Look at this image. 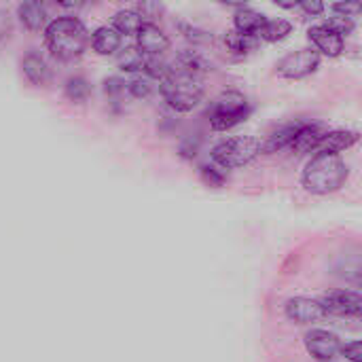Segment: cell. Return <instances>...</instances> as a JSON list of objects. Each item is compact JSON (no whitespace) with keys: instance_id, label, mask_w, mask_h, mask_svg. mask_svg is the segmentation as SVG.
Returning a JSON list of instances; mask_svg holds the SVG:
<instances>
[{"instance_id":"d6a6232c","label":"cell","mask_w":362,"mask_h":362,"mask_svg":"<svg viewBox=\"0 0 362 362\" xmlns=\"http://www.w3.org/2000/svg\"><path fill=\"white\" fill-rule=\"evenodd\" d=\"M299 6H301L308 15H312V17H314V15H320V13L325 11V4H322V2H301Z\"/></svg>"},{"instance_id":"603a6c76","label":"cell","mask_w":362,"mask_h":362,"mask_svg":"<svg viewBox=\"0 0 362 362\" xmlns=\"http://www.w3.org/2000/svg\"><path fill=\"white\" fill-rule=\"evenodd\" d=\"M66 98L72 100V102H85L89 95H91V85L83 78V76H72L66 81Z\"/></svg>"},{"instance_id":"44dd1931","label":"cell","mask_w":362,"mask_h":362,"mask_svg":"<svg viewBox=\"0 0 362 362\" xmlns=\"http://www.w3.org/2000/svg\"><path fill=\"white\" fill-rule=\"evenodd\" d=\"M144 55L138 51V47H123L119 49V55H117V64L123 72H138L144 68Z\"/></svg>"},{"instance_id":"8fae6325","label":"cell","mask_w":362,"mask_h":362,"mask_svg":"<svg viewBox=\"0 0 362 362\" xmlns=\"http://www.w3.org/2000/svg\"><path fill=\"white\" fill-rule=\"evenodd\" d=\"M329 134L327 125L325 123H314V121H305L303 127L299 129V134L295 136L291 148L297 153V155H303V153H312V151H318L322 138Z\"/></svg>"},{"instance_id":"f1b7e54d","label":"cell","mask_w":362,"mask_h":362,"mask_svg":"<svg viewBox=\"0 0 362 362\" xmlns=\"http://www.w3.org/2000/svg\"><path fill=\"white\" fill-rule=\"evenodd\" d=\"M202 176H204V180H206L210 187H223V185H225V176H223L216 168L204 165V168H202Z\"/></svg>"},{"instance_id":"9c48e42d","label":"cell","mask_w":362,"mask_h":362,"mask_svg":"<svg viewBox=\"0 0 362 362\" xmlns=\"http://www.w3.org/2000/svg\"><path fill=\"white\" fill-rule=\"evenodd\" d=\"M305 348L308 352L320 362L331 361L339 354L341 350V344H339V337L335 333H329V331H322V329H314L305 335Z\"/></svg>"},{"instance_id":"d4e9b609","label":"cell","mask_w":362,"mask_h":362,"mask_svg":"<svg viewBox=\"0 0 362 362\" xmlns=\"http://www.w3.org/2000/svg\"><path fill=\"white\" fill-rule=\"evenodd\" d=\"M127 89H129V93L134 95V98H148L151 95V91H153V83H151V78H146V76H136V78H132L129 83H127Z\"/></svg>"},{"instance_id":"6da1fadb","label":"cell","mask_w":362,"mask_h":362,"mask_svg":"<svg viewBox=\"0 0 362 362\" xmlns=\"http://www.w3.org/2000/svg\"><path fill=\"white\" fill-rule=\"evenodd\" d=\"M159 89L170 108H174L178 112H189L204 98V91H206L204 74L172 62Z\"/></svg>"},{"instance_id":"8992f818","label":"cell","mask_w":362,"mask_h":362,"mask_svg":"<svg viewBox=\"0 0 362 362\" xmlns=\"http://www.w3.org/2000/svg\"><path fill=\"white\" fill-rule=\"evenodd\" d=\"M318 66H320V53L316 49H299L295 53H288L284 59H280L276 70L284 78H305L312 72H316Z\"/></svg>"},{"instance_id":"5bb4252c","label":"cell","mask_w":362,"mask_h":362,"mask_svg":"<svg viewBox=\"0 0 362 362\" xmlns=\"http://www.w3.org/2000/svg\"><path fill=\"white\" fill-rule=\"evenodd\" d=\"M21 70H23L25 78H28L32 85H45V83H49V78H51V70H49L47 62H45L36 51H30V53L23 57Z\"/></svg>"},{"instance_id":"1f68e13d","label":"cell","mask_w":362,"mask_h":362,"mask_svg":"<svg viewBox=\"0 0 362 362\" xmlns=\"http://www.w3.org/2000/svg\"><path fill=\"white\" fill-rule=\"evenodd\" d=\"M11 30H13V25H11V17H8V13L0 11V42H4V40L11 36Z\"/></svg>"},{"instance_id":"f546056e","label":"cell","mask_w":362,"mask_h":362,"mask_svg":"<svg viewBox=\"0 0 362 362\" xmlns=\"http://www.w3.org/2000/svg\"><path fill=\"white\" fill-rule=\"evenodd\" d=\"M346 358L350 362H362V352H361V341H352V344H346L341 346L339 350Z\"/></svg>"},{"instance_id":"52a82bcc","label":"cell","mask_w":362,"mask_h":362,"mask_svg":"<svg viewBox=\"0 0 362 362\" xmlns=\"http://www.w3.org/2000/svg\"><path fill=\"white\" fill-rule=\"evenodd\" d=\"M325 310V314L341 316V318H354L361 316L362 299L354 291H331L318 301Z\"/></svg>"},{"instance_id":"cb8c5ba5","label":"cell","mask_w":362,"mask_h":362,"mask_svg":"<svg viewBox=\"0 0 362 362\" xmlns=\"http://www.w3.org/2000/svg\"><path fill=\"white\" fill-rule=\"evenodd\" d=\"M168 68L170 64L163 59V57H146L144 59V72H146V78H157V81H163L165 74H168Z\"/></svg>"},{"instance_id":"9a60e30c","label":"cell","mask_w":362,"mask_h":362,"mask_svg":"<svg viewBox=\"0 0 362 362\" xmlns=\"http://www.w3.org/2000/svg\"><path fill=\"white\" fill-rule=\"evenodd\" d=\"M265 15H261V13H257L255 8H250V6H240L238 11H235V30L238 32H242V34H248V36H257L259 38V32H261V28L265 25Z\"/></svg>"},{"instance_id":"ac0fdd59","label":"cell","mask_w":362,"mask_h":362,"mask_svg":"<svg viewBox=\"0 0 362 362\" xmlns=\"http://www.w3.org/2000/svg\"><path fill=\"white\" fill-rule=\"evenodd\" d=\"M17 17L23 23V28H28L30 32H38L40 28H45L47 11L40 2H21L17 6Z\"/></svg>"},{"instance_id":"4dcf8cb0","label":"cell","mask_w":362,"mask_h":362,"mask_svg":"<svg viewBox=\"0 0 362 362\" xmlns=\"http://www.w3.org/2000/svg\"><path fill=\"white\" fill-rule=\"evenodd\" d=\"M125 89V81H121L119 76H110L104 81V91L106 95H119Z\"/></svg>"},{"instance_id":"3957f363","label":"cell","mask_w":362,"mask_h":362,"mask_svg":"<svg viewBox=\"0 0 362 362\" xmlns=\"http://www.w3.org/2000/svg\"><path fill=\"white\" fill-rule=\"evenodd\" d=\"M348 174V165L339 155L316 153L303 170V187L314 195H329L344 187Z\"/></svg>"},{"instance_id":"2e32d148","label":"cell","mask_w":362,"mask_h":362,"mask_svg":"<svg viewBox=\"0 0 362 362\" xmlns=\"http://www.w3.org/2000/svg\"><path fill=\"white\" fill-rule=\"evenodd\" d=\"M91 45L100 55H112L121 49V34L112 25H102L93 32Z\"/></svg>"},{"instance_id":"484cf974","label":"cell","mask_w":362,"mask_h":362,"mask_svg":"<svg viewBox=\"0 0 362 362\" xmlns=\"http://www.w3.org/2000/svg\"><path fill=\"white\" fill-rule=\"evenodd\" d=\"M325 25H327L329 30H333L335 34H339L341 38L348 36V34L354 30V21H352V19H346V17H341V15H333Z\"/></svg>"},{"instance_id":"ba28073f","label":"cell","mask_w":362,"mask_h":362,"mask_svg":"<svg viewBox=\"0 0 362 362\" xmlns=\"http://www.w3.org/2000/svg\"><path fill=\"white\" fill-rule=\"evenodd\" d=\"M138 38V51L144 57H161L168 49H170V38L168 34L151 21H144L140 25V30L136 32Z\"/></svg>"},{"instance_id":"7a4b0ae2","label":"cell","mask_w":362,"mask_h":362,"mask_svg":"<svg viewBox=\"0 0 362 362\" xmlns=\"http://www.w3.org/2000/svg\"><path fill=\"white\" fill-rule=\"evenodd\" d=\"M45 40L49 53L59 62H74L78 59L89 42V32L76 17H57L45 30Z\"/></svg>"},{"instance_id":"7402d4cb","label":"cell","mask_w":362,"mask_h":362,"mask_svg":"<svg viewBox=\"0 0 362 362\" xmlns=\"http://www.w3.org/2000/svg\"><path fill=\"white\" fill-rule=\"evenodd\" d=\"M291 30H293V25L284 19H267L259 32V38H263L267 42H278V40L286 38L291 34Z\"/></svg>"},{"instance_id":"d6986e66","label":"cell","mask_w":362,"mask_h":362,"mask_svg":"<svg viewBox=\"0 0 362 362\" xmlns=\"http://www.w3.org/2000/svg\"><path fill=\"white\" fill-rule=\"evenodd\" d=\"M225 45H227V49H229L233 55L244 57V55H248L250 51L257 49L259 38H257V36L242 34V32H238V30H229V32L225 34Z\"/></svg>"},{"instance_id":"83f0119b","label":"cell","mask_w":362,"mask_h":362,"mask_svg":"<svg viewBox=\"0 0 362 362\" xmlns=\"http://www.w3.org/2000/svg\"><path fill=\"white\" fill-rule=\"evenodd\" d=\"M180 25V30L185 32V36L189 38V40H193V42H206V40H212V34L210 32H206V30H199V28H195V25H187V23H178Z\"/></svg>"},{"instance_id":"836d02e7","label":"cell","mask_w":362,"mask_h":362,"mask_svg":"<svg viewBox=\"0 0 362 362\" xmlns=\"http://www.w3.org/2000/svg\"><path fill=\"white\" fill-rule=\"evenodd\" d=\"M161 11V4H151V2H142L140 4V15L144 17V15H148V13H159Z\"/></svg>"},{"instance_id":"277c9868","label":"cell","mask_w":362,"mask_h":362,"mask_svg":"<svg viewBox=\"0 0 362 362\" xmlns=\"http://www.w3.org/2000/svg\"><path fill=\"white\" fill-rule=\"evenodd\" d=\"M261 151L263 144L255 136H233L212 148V159L225 170H235L255 161Z\"/></svg>"},{"instance_id":"30bf717a","label":"cell","mask_w":362,"mask_h":362,"mask_svg":"<svg viewBox=\"0 0 362 362\" xmlns=\"http://www.w3.org/2000/svg\"><path fill=\"white\" fill-rule=\"evenodd\" d=\"M286 316L288 320L297 322V325H312L318 322L320 318H325V310L318 301L308 299V297H295L286 301Z\"/></svg>"},{"instance_id":"ffe728a7","label":"cell","mask_w":362,"mask_h":362,"mask_svg":"<svg viewBox=\"0 0 362 362\" xmlns=\"http://www.w3.org/2000/svg\"><path fill=\"white\" fill-rule=\"evenodd\" d=\"M142 23H144L142 15H140L138 11H132V8L119 11V13L115 15V19H112V28H115L121 36H123V34H136V32L140 30Z\"/></svg>"},{"instance_id":"5b68a950","label":"cell","mask_w":362,"mask_h":362,"mask_svg":"<svg viewBox=\"0 0 362 362\" xmlns=\"http://www.w3.org/2000/svg\"><path fill=\"white\" fill-rule=\"evenodd\" d=\"M248 115H250V104L240 91H223L208 108L210 125L216 132H225L240 125L242 121H246Z\"/></svg>"},{"instance_id":"4fadbf2b","label":"cell","mask_w":362,"mask_h":362,"mask_svg":"<svg viewBox=\"0 0 362 362\" xmlns=\"http://www.w3.org/2000/svg\"><path fill=\"white\" fill-rule=\"evenodd\" d=\"M358 142V132H350V129H337V132H329L320 146L318 153H327V155H339L341 151L354 146Z\"/></svg>"},{"instance_id":"e0dca14e","label":"cell","mask_w":362,"mask_h":362,"mask_svg":"<svg viewBox=\"0 0 362 362\" xmlns=\"http://www.w3.org/2000/svg\"><path fill=\"white\" fill-rule=\"evenodd\" d=\"M303 123H305V121H293V123H286V125H282L280 129H276V132L269 136V140L263 144V151L276 153V151H282V148H291V144H293L295 136L299 134V129L303 127Z\"/></svg>"},{"instance_id":"4316f807","label":"cell","mask_w":362,"mask_h":362,"mask_svg":"<svg viewBox=\"0 0 362 362\" xmlns=\"http://www.w3.org/2000/svg\"><path fill=\"white\" fill-rule=\"evenodd\" d=\"M361 8V2H337V4H333V15H341V17L354 21L358 17Z\"/></svg>"},{"instance_id":"7c38bea8","label":"cell","mask_w":362,"mask_h":362,"mask_svg":"<svg viewBox=\"0 0 362 362\" xmlns=\"http://www.w3.org/2000/svg\"><path fill=\"white\" fill-rule=\"evenodd\" d=\"M310 40L314 42L316 51L329 57H337L344 51V38L329 30L327 25H314L310 30Z\"/></svg>"}]
</instances>
